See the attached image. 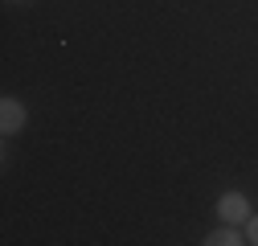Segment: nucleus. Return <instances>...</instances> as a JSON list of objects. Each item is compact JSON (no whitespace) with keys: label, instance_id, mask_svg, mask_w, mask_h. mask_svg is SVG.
Masks as SVG:
<instances>
[{"label":"nucleus","instance_id":"nucleus-1","mask_svg":"<svg viewBox=\"0 0 258 246\" xmlns=\"http://www.w3.org/2000/svg\"><path fill=\"white\" fill-rule=\"evenodd\" d=\"M217 213H221V222H246L250 218V201L242 197V193H221V201H217Z\"/></svg>","mask_w":258,"mask_h":246},{"label":"nucleus","instance_id":"nucleus-2","mask_svg":"<svg viewBox=\"0 0 258 246\" xmlns=\"http://www.w3.org/2000/svg\"><path fill=\"white\" fill-rule=\"evenodd\" d=\"M25 128V107L17 99H0V132L5 136H17Z\"/></svg>","mask_w":258,"mask_h":246},{"label":"nucleus","instance_id":"nucleus-3","mask_svg":"<svg viewBox=\"0 0 258 246\" xmlns=\"http://www.w3.org/2000/svg\"><path fill=\"white\" fill-rule=\"evenodd\" d=\"M238 242H246V238H242V234H238L230 222H225L221 230H213V234L205 238V246H238Z\"/></svg>","mask_w":258,"mask_h":246},{"label":"nucleus","instance_id":"nucleus-4","mask_svg":"<svg viewBox=\"0 0 258 246\" xmlns=\"http://www.w3.org/2000/svg\"><path fill=\"white\" fill-rule=\"evenodd\" d=\"M246 238H250V242L258 246V218H250V230H246Z\"/></svg>","mask_w":258,"mask_h":246}]
</instances>
